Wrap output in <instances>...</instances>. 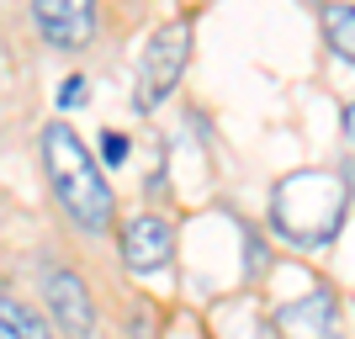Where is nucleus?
I'll return each instance as SVG.
<instances>
[{
	"mask_svg": "<svg viewBox=\"0 0 355 339\" xmlns=\"http://www.w3.org/2000/svg\"><path fill=\"white\" fill-rule=\"evenodd\" d=\"M37 159H43V175L59 196L64 218L80 228V234H112L117 228V196H112V180L96 164V148L74 133L64 117L43 122L37 133Z\"/></svg>",
	"mask_w": 355,
	"mask_h": 339,
	"instance_id": "obj_1",
	"label": "nucleus"
},
{
	"mask_svg": "<svg viewBox=\"0 0 355 339\" xmlns=\"http://www.w3.org/2000/svg\"><path fill=\"white\" fill-rule=\"evenodd\" d=\"M350 175L340 170H292L270 186V228L292 250H329L345 234Z\"/></svg>",
	"mask_w": 355,
	"mask_h": 339,
	"instance_id": "obj_2",
	"label": "nucleus"
},
{
	"mask_svg": "<svg viewBox=\"0 0 355 339\" xmlns=\"http://www.w3.org/2000/svg\"><path fill=\"white\" fill-rule=\"evenodd\" d=\"M191 37H196V16H170V21L154 27L144 59H138V90H133L138 112H154L175 96L180 74L191 64Z\"/></svg>",
	"mask_w": 355,
	"mask_h": 339,
	"instance_id": "obj_3",
	"label": "nucleus"
},
{
	"mask_svg": "<svg viewBox=\"0 0 355 339\" xmlns=\"http://www.w3.org/2000/svg\"><path fill=\"white\" fill-rule=\"evenodd\" d=\"M276 339H350L345 324V297L334 286H313L308 297H292L286 308L270 313Z\"/></svg>",
	"mask_w": 355,
	"mask_h": 339,
	"instance_id": "obj_4",
	"label": "nucleus"
},
{
	"mask_svg": "<svg viewBox=\"0 0 355 339\" xmlns=\"http://www.w3.org/2000/svg\"><path fill=\"white\" fill-rule=\"evenodd\" d=\"M117 254L133 276H159L175 266V223L164 212H138L117 228Z\"/></svg>",
	"mask_w": 355,
	"mask_h": 339,
	"instance_id": "obj_5",
	"label": "nucleus"
},
{
	"mask_svg": "<svg viewBox=\"0 0 355 339\" xmlns=\"http://www.w3.org/2000/svg\"><path fill=\"white\" fill-rule=\"evenodd\" d=\"M32 27L48 48L59 53H80L96 43L101 27V0H32Z\"/></svg>",
	"mask_w": 355,
	"mask_h": 339,
	"instance_id": "obj_6",
	"label": "nucleus"
},
{
	"mask_svg": "<svg viewBox=\"0 0 355 339\" xmlns=\"http://www.w3.org/2000/svg\"><path fill=\"white\" fill-rule=\"evenodd\" d=\"M43 302H48V318H53L59 339H96V302H90V286L74 270L64 266L43 270Z\"/></svg>",
	"mask_w": 355,
	"mask_h": 339,
	"instance_id": "obj_7",
	"label": "nucleus"
},
{
	"mask_svg": "<svg viewBox=\"0 0 355 339\" xmlns=\"http://www.w3.org/2000/svg\"><path fill=\"white\" fill-rule=\"evenodd\" d=\"M324 48L340 64L355 59V11H350V0H324Z\"/></svg>",
	"mask_w": 355,
	"mask_h": 339,
	"instance_id": "obj_8",
	"label": "nucleus"
},
{
	"mask_svg": "<svg viewBox=\"0 0 355 339\" xmlns=\"http://www.w3.org/2000/svg\"><path fill=\"white\" fill-rule=\"evenodd\" d=\"M0 318L16 329L21 339H53V329H48V318H37V308H27V302H16V297H0Z\"/></svg>",
	"mask_w": 355,
	"mask_h": 339,
	"instance_id": "obj_9",
	"label": "nucleus"
},
{
	"mask_svg": "<svg viewBox=\"0 0 355 339\" xmlns=\"http://www.w3.org/2000/svg\"><path fill=\"white\" fill-rule=\"evenodd\" d=\"M128 154H133V138L117 133V128H106V133H101V154H96V164H101V170H117Z\"/></svg>",
	"mask_w": 355,
	"mask_h": 339,
	"instance_id": "obj_10",
	"label": "nucleus"
},
{
	"mask_svg": "<svg viewBox=\"0 0 355 339\" xmlns=\"http://www.w3.org/2000/svg\"><path fill=\"white\" fill-rule=\"evenodd\" d=\"M90 101V80L85 74H64L59 80V112H74V106Z\"/></svg>",
	"mask_w": 355,
	"mask_h": 339,
	"instance_id": "obj_11",
	"label": "nucleus"
},
{
	"mask_svg": "<svg viewBox=\"0 0 355 339\" xmlns=\"http://www.w3.org/2000/svg\"><path fill=\"white\" fill-rule=\"evenodd\" d=\"M244 339H276V329H270V318H250V334Z\"/></svg>",
	"mask_w": 355,
	"mask_h": 339,
	"instance_id": "obj_12",
	"label": "nucleus"
},
{
	"mask_svg": "<svg viewBox=\"0 0 355 339\" xmlns=\"http://www.w3.org/2000/svg\"><path fill=\"white\" fill-rule=\"evenodd\" d=\"M0 339H21V334H16V329L6 324V318H0Z\"/></svg>",
	"mask_w": 355,
	"mask_h": 339,
	"instance_id": "obj_13",
	"label": "nucleus"
}]
</instances>
